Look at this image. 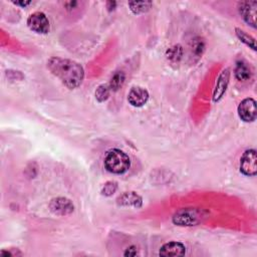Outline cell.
<instances>
[{
    "label": "cell",
    "mask_w": 257,
    "mask_h": 257,
    "mask_svg": "<svg viewBox=\"0 0 257 257\" xmlns=\"http://www.w3.org/2000/svg\"><path fill=\"white\" fill-rule=\"evenodd\" d=\"M205 218L204 211L196 208L181 209L173 216V222L179 226H194Z\"/></svg>",
    "instance_id": "3"
},
{
    "label": "cell",
    "mask_w": 257,
    "mask_h": 257,
    "mask_svg": "<svg viewBox=\"0 0 257 257\" xmlns=\"http://www.w3.org/2000/svg\"><path fill=\"white\" fill-rule=\"evenodd\" d=\"M116 189H117V184L114 181H108L102 186L101 194L104 196H111L113 193H115Z\"/></svg>",
    "instance_id": "20"
},
{
    "label": "cell",
    "mask_w": 257,
    "mask_h": 257,
    "mask_svg": "<svg viewBox=\"0 0 257 257\" xmlns=\"http://www.w3.org/2000/svg\"><path fill=\"white\" fill-rule=\"evenodd\" d=\"M235 31H236V35H237V37L243 42V43H245L247 46H249L250 48H252L253 50H256V44H255V39L251 36V35H249L248 33H246L245 31H243V30H241L240 28H236L235 29Z\"/></svg>",
    "instance_id": "16"
},
{
    "label": "cell",
    "mask_w": 257,
    "mask_h": 257,
    "mask_svg": "<svg viewBox=\"0 0 257 257\" xmlns=\"http://www.w3.org/2000/svg\"><path fill=\"white\" fill-rule=\"evenodd\" d=\"M229 75H230V72H229L228 68L224 69L221 72V74L219 75L216 86H215V89H214V93H213L214 101L220 100L222 98L223 94L225 93L228 82H229Z\"/></svg>",
    "instance_id": "12"
},
{
    "label": "cell",
    "mask_w": 257,
    "mask_h": 257,
    "mask_svg": "<svg viewBox=\"0 0 257 257\" xmlns=\"http://www.w3.org/2000/svg\"><path fill=\"white\" fill-rule=\"evenodd\" d=\"M138 248L136 246H130L128 248H126L125 252L123 253L124 256H136L138 255Z\"/></svg>",
    "instance_id": "21"
},
{
    "label": "cell",
    "mask_w": 257,
    "mask_h": 257,
    "mask_svg": "<svg viewBox=\"0 0 257 257\" xmlns=\"http://www.w3.org/2000/svg\"><path fill=\"white\" fill-rule=\"evenodd\" d=\"M109 92H110V89L108 87V84H100L96 90H95V98L97 101L99 102H102L104 100H106L109 96Z\"/></svg>",
    "instance_id": "19"
},
{
    "label": "cell",
    "mask_w": 257,
    "mask_h": 257,
    "mask_svg": "<svg viewBox=\"0 0 257 257\" xmlns=\"http://www.w3.org/2000/svg\"><path fill=\"white\" fill-rule=\"evenodd\" d=\"M238 114L240 118L245 122L254 121L257 116L255 99L251 97L243 99L238 105Z\"/></svg>",
    "instance_id": "6"
},
{
    "label": "cell",
    "mask_w": 257,
    "mask_h": 257,
    "mask_svg": "<svg viewBox=\"0 0 257 257\" xmlns=\"http://www.w3.org/2000/svg\"><path fill=\"white\" fill-rule=\"evenodd\" d=\"M27 25L32 31L40 34H46L50 28L48 18L40 11H36L28 16Z\"/></svg>",
    "instance_id": "5"
},
{
    "label": "cell",
    "mask_w": 257,
    "mask_h": 257,
    "mask_svg": "<svg viewBox=\"0 0 257 257\" xmlns=\"http://www.w3.org/2000/svg\"><path fill=\"white\" fill-rule=\"evenodd\" d=\"M30 3H31V1H13V4L19 5L21 7H25V6L29 5Z\"/></svg>",
    "instance_id": "22"
},
{
    "label": "cell",
    "mask_w": 257,
    "mask_h": 257,
    "mask_svg": "<svg viewBox=\"0 0 257 257\" xmlns=\"http://www.w3.org/2000/svg\"><path fill=\"white\" fill-rule=\"evenodd\" d=\"M191 50L192 54H194L197 57H201L205 51V41L201 37L194 38V40L192 41Z\"/></svg>",
    "instance_id": "17"
},
{
    "label": "cell",
    "mask_w": 257,
    "mask_h": 257,
    "mask_svg": "<svg viewBox=\"0 0 257 257\" xmlns=\"http://www.w3.org/2000/svg\"><path fill=\"white\" fill-rule=\"evenodd\" d=\"M105 169L112 174H123L131 167V160L128 156L118 149L108 151L104 158Z\"/></svg>",
    "instance_id": "2"
},
{
    "label": "cell",
    "mask_w": 257,
    "mask_h": 257,
    "mask_svg": "<svg viewBox=\"0 0 257 257\" xmlns=\"http://www.w3.org/2000/svg\"><path fill=\"white\" fill-rule=\"evenodd\" d=\"M234 74L239 81H246L251 78L252 70L249 64L244 59H240L236 62Z\"/></svg>",
    "instance_id": "13"
},
{
    "label": "cell",
    "mask_w": 257,
    "mask_h": 257,
    "mask_svg": "<svg viewBox=\"0 0 257 257\" xmlns=\"http://www.w3.org/2000/svg\"><path fill=\"white\" fill-rule=\"evenodd\" d=\"M47 67L65 86L70 89L78 87L84 78L82 66L70 59L61 57H51L47 61Z\"/></svg>",
    "instance_id": "1"
},
{
    "label": "cell",
    "mask_w": 257,
    "mask_h": 257,
    "mask_svg": "<svg viewBox=\"0 0 257 257\" xmlns=\"http://www.w3.org/2000/svg\"><path fill=\"white\" fill-rule=\"evenodd\" d=\"M125 75L123 71H115L108 82V87L111 91H117L123 84Z\"/></svg>",
    "instance_id": "14"
},
{
    "label": "cell",
    "mask_w": 257,
    "mask_h": 257,
    "mask_svg": "<svg viewBox=\"0 0 257 257\" xmlns=\"http://www.w3.org/2000/svg\"><path fill=\"white\" fill-rule=\"evenodd\" d=\"M182 55H183V49L179 44L172 46L167 51L168 59L172 62H175V63L180 61V59L182 58Z\"/></svg>",
    "instance_id": "18"
},
{
    "label": "cell",
    "mask_w": 257,
    "mask_h": 257,
    "mask_svg": "<svg viewBox=\"0 0 257 257\" xmlns=\"http://www.w3.org/2000/svg\"><path fill=\"white\" fill-rule=\"evenodd\" d=\"M49 209L54 215L65 216L73 212L74 206L69 199L64 197H57L50 201Z\"/></svg>",
    "instance_id": "7"
},
{
    "label": "cell",
    "mask_w": 257,
    "mask_h": 257,
    "mask_svg": "<svg viewBox=\"0 0 257 257\" xmlns=\"http://www.w3.org/2000/svg\"><path fill=\"white\" fill-rule=\"evenodd\" d=\"M128 6L133 13L140 14L150 10V8L152 7V2L151 1H134V2H128Z\"/></svg>",
    "instance_id": "15"
},
{
    "label": "cell",
    "mask_w": 257,
    "mask_h": 257,
    "mask_svg": "<svg viewBox=\"0 0 257 257\" xmlns=\"http://www.w3.org/2000/svg\"><path fill=\"white\" fill-rule=\"evenodd\" d=\"M240 171L245 176L253 177L257 173V156L254 149L247 150L240 159Z\"/></svg>",
    "instance_id": "4"
},
{
    "label": "cell",
    "mask_w": 257,
    "mask_h": 257,
    "mask_svg": "<svg viewBox=\"0 0 257 257\" xmlns=\"http://www.w3.org/2000/svg\"><path fill=\"white\" fill-rule=\"evenodd\" d=\"M239 13L249 25L253 28L256 27V9H257V2L256 1H243L240 2L238 5Z\"/></svg>",
    "instance_id": "8"
},
{
    "label": "cell",
    "mask_w": 257,
    "mask_h": 257,
    "mask_svg": "<svg viewBox=\"0 0 257 257\" xmlns=\"http://www.w3.org/2000/svg\"><path fill=\"white\" fill-rule=\"evenodd\" d=\"M186 253V247L176 241L168 242L164 244L159 251V254L161 256H183Z\"/></svg>",
    "instance_id": "11"
},
{
    "label": "cell",
    "mask_w": 257,
    "mask_h": 257,
    "mask_svg": "<svg viewBox=\"0 0 257 257\" xmlns=\"http://www.w3.org/2000/svg\"><path fill=\"white\" fill-rule=\"evenodd\" d=\"M116 203L118 206L140 208L143 204V200L142 197L136 192H124L120 196H118V198L116 199Z\"/></svg>",
    "instance_id": "10"
},
{
    "label": "cell",
    "mask_w": 257,
    "mask_h": 257,
    "mask_svg": "<svg viewBox=\"0 0 257 257\" xmlns=\"http://www.w3.org/2000/svg\"><path fill=\"white\" fill-rule=\"evenodd\" d=\"M149 99V92L142 86H134L127 94V100L133 106H143Z\"/></svg>",
    "instance_id": "9"
}]
</instances>
